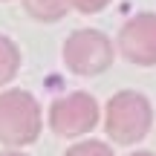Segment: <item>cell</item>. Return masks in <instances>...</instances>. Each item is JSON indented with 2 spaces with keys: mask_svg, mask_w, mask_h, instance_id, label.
I'll return each mask as SVG.
<instances>
[{
  "mask_svg": "<svg viewBox=\"0 0 156 156\" xmlns=\"http://www.w3.org/2000/svg\"><path fill=\"white\" fill-rule=\"evenodd\" d=\"M41 133V104L26 90L0 93V142L3 145H32Z\"/></svg>",
  "mask_w": 156,
  "mask_h": 156,
  "instance_id": "1",
  "label": "cell"
},
{
  "mask_svg": "<svg viewBox=\"0 0 156 156\" xmlns=\"http://www.w3.org/2000/svg\"><path fill=\"white\" fill-rule=\"evenodd\" d=\"M151 122H153V110L142 93L124 90V93H116L107 104V133L119 145L142 142L151 130Z\"/></svg>",
  "mask_w": 156,
  "mask_h": 156,
  "instance_id": "2",
  "label": "cell"
},
{
  "mask_svg": "<svg viewBox=\"0 0 156 156\" xmlns=\"http://www.w3.org/2000/svg\"><path fill=\"white\" fill-rule=\"evenodd\" d=\"M64 61L75 75H98L113 64V44L95 29H78L64 44Z\"/></svg>",
  "mask_w": 156,
  "mask_h": 156,
  "instance_id": "3",
  "label": "cell"
},
{
  "mask_svg": "<svg viewBox=\"0 0 156 156\" xmlns=\"http://www.w3.org/2000/svg\"><path fill=\"white\" fill-rule=\"evenodd\" d=\"M95 122H98V104L87 93L64 95L49 107V124L58 136H69V139L81 136L87 130H93Z\"/></svg>",
  "mask_w": 156,
  "mask_h": 156,
  "instance_id": "4",
  "label": "cell"
},
{
  "mask_svg": "<svg viewBox=\"0 0 156 156\" xmlns=\"http://www.w3.org/2000/svg\"><path fill=\"white\" fill-rule=\"evenodd\" d=\"M119 49L127 61L153 67L156 64V15L145 12L127 20L119 32Z\"/></svg>",
  "mask_w": 156,
  "mask_h": 156,
  "instance_id": "5",
  "label": "cell"
},
{
  "mask_svg": "<svg viewBox=\"0 0 156 156\" xmlns=\"http://www.w3.org/2000/svg\"><path fill=\"white\" fill-rule=\"evenodd\" d=\"M17 67H20V52H17V46L12 44L9 38L0 35V84L12 81L15 73H17Z\"/></svg>",
  "mask_w": 156,
  "mask_h": 156,
  "instance_id": "6",
  "label": "cell"
},
{
  "mask_svg": "<svg viewBox=\"0 0 156 156\" xmlns=\"http://www.w3.org/2000/svg\"><path fill=\"white\" fill-rule=\"evenodd\" d=\"M26 12L32 17H38V20H58V17H64V12H67V0H26Z\"/></svg>",
  "mask_w": 156,
  "mask_h": 156,
  "instance_id": "7",
  "label": "cell"
},
{
  "mask_svg": "<svg viewBox=\"0 0 156 156\" xmlns=\"http://www.w3.org/2000/svg\"><path fill=\"white\" fill-rule=\"evenodd\" d=\"M64 156H113V151L104 142H81V145L69 147Z\"/></svg>",
  "mask_w": 156,
  "mask_h": 156,
  "instance_id": "8",
  "label": "cell"
},
{
  "mask_svg": "<svg viewBox=\"0 0 156 156\" xmlns=\"http://www.w3.org/2000/svg\"><path fill=\"white\" fill-rule=\"evenodd\" d=\"M67 3H73L78 12H84V15H95V12H101L110 0H67Z\"/></svg>",
  "mask_w": 156,
  "mask_h": 156,
  "instance_id": "9",
  "label": "cell"
},
{
  "mask_svg": "<svg viewBox=\"0 0 156 156\" xmlns=\"http://www.w3.org/2000/svg\"><path fill=\"white\" fill-rule=\"evenodd\" d=\"M0 156H23V153H15V151H6V153H0Z\"/></svg>",
  "mask_w": 156,
  "mask_h": 156,
  "instance_id": "10",
  "label": "cell"
},
{
  "mask_svg": "<svg viewBox=\"0 0 156 156\" xmlns=\"http://www.w3.org/2000/svg\"><path fill=\"white\" fill-rule=\"evenodd\" d=\"M130 156H153V153H145V151H142V153H130Z\"/></svg>",
  "mask_w": 156,
  "mask_h": 156,
  "instance_id": "11",
  "label": "cell"
}]
</instances>
